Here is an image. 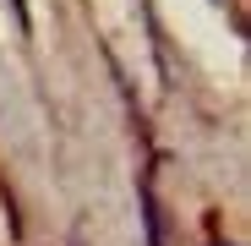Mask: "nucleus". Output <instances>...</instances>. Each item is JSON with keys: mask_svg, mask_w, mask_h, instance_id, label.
<instances>
[{"mask_svg": "<svg viewBox=\"0 0 251 246\" xmlns=\"http://www.w3.org/2000/svg\"><path fill=\"white\" fill-rule=\"evenodd\" d=\"M142 224H148V246H164V214H158V197L142 181Z\"/></svg>", "mask_w": 251, "mask_h": 246, "instance_id": "1", "label": "nucleus"}]
</instances>
